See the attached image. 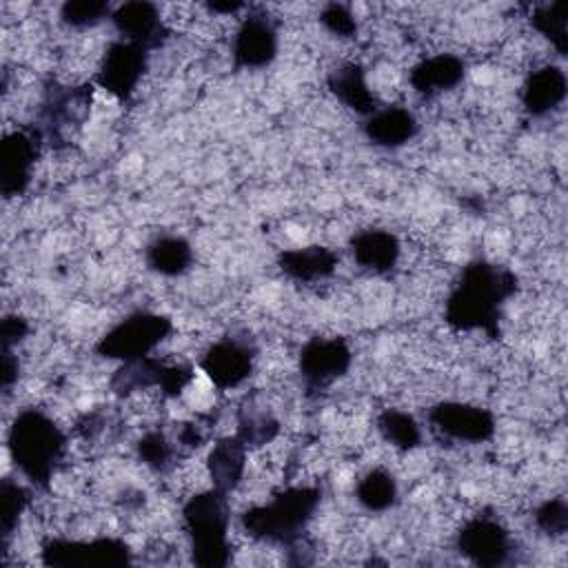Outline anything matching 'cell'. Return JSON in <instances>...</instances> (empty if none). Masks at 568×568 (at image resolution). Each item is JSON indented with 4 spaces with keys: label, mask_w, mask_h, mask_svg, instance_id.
I'll return each instance as SVG.
<instances>
[{
    "label": "cell",
    "mask_w": 568,
    "mask_h": 568,
    "mask_svg": "<svg viewBox=\"0 0 568 568\" xmlns=\"http://www.w3.org/2000/svg\"><path fill=\"white\" fill-rule=\"evenodd\" d=\"M320 22L324 24L326 31H331L337 38H355L357 33V20L355 13L351 11V7L342 4V2H328L322 7L320 11Z\"/></svg>",
    "instance_id": "cell-30"
},
{
    "label": "cell",
    "mask_w": 568,
    "mask_h": 568,
    "mask_svg": "<svg viewBox=\"0 0 568 568\" xmlns=\"http://www.w3.org/2000/svg\"><path fill=\"white\" fill-rule=\"evenodd\" d=\"M348 251L362 268L384 275L397 266L402 255V244L397 235L386 229H366L351 237Z\"/></svg>",
    "instance_id": "cell-18"
},
{
    "label": "cell",
    "mask_w": 568,
    "mask_h": 568,
    "mask_svg": "<svg viewBox=\"0 0 568 568\" xmlns=\"http://www.w3.org/2000/svg\"><path fill=\"white\" fill-rule=\"evenodd\" d=\"M320 499L322 490L317 486H288L266 504L246 508L240 521L246 535L257 541L291 546L313 519Z\"/></svg>",
    "instance_id": "cell-3"
},
{
    "label": "cell",
    "mask_w": 568,
    "mask_h": 568,
    "mask_svg": "<svg viewBox=\"0 0 568 568\" xmlns=\"http://www.w3.org/2000/svg\"><path fill=\"white\" fill-rule=\"evenodd\" d=\"M29 504V495L24 490V486H20L18 481L4 477L0 484V519H2V537L4 544L9 541V537L13 535V530L20 524V517L24 513Z\"/></svg>",
    "instance_id": "cell-27"
},
{
    "label": "cell",
    "mask_w": 568,
    "mask_h": 568,
    "mask_svg": "<svg viewBox=\"0 0 568 568\" xmlns=\"http://www.w3.org/2000/svg\"><path fill=\"white\" fill-rule=\"evenodd\" d=\"M40 557L47 566H122L131 561V546L120 537L49 539Z\"/></svg>",
    "instance_id": "cell-6"
},
{
    "label": "cell",
    "mask_w": 568,
    "mask_h": 568,
    "mask_svg": "<svg viewBox=\"0 0 568 568\" xmlns=\"http://www.w3.org/2000/svg\"><path fill=\"white\" fill-rule=\"evenodd\" d=\"M328 91L351 111L359 113V115H371L373 111H377V98L371 89V84L366 82V71L362 64L357 62H344L339 67H335L328 78H326Z\"/></svg>",
    "instance_id": "cell-21"
},
{
    "label": "cell",
    "mask_w": 568,
    "mask_h": 568,
    "mask_svg": "<svg viewBox=\"0 0 568 568\" xmlns=\"http://www.w3.org/2000/svg\"><path fill=\"white\" fill-rule=\"evenodd\" d=\"M397 481L386 468H371L355 486V499L368 513H384L397 501Z\"/></svg>",
    "instance_id": "cell-23"
},
{
    "label": "cell",
    "mask_w": 568,
    "mask_h": 568,
    "mask_svg": "<svg viewBox=\"0 0 568 568\" xmlns=\"http://www.w3.org/2000/svg\"><path fill=\"white\" fill-rule=\"evenodd\" d=\"M568 93V80L561 67L541 64L532 69L521 84V106L532 118H544L561 106Z\"/></svg>",
    "instance_id": "cell-15"
},
{
    "label": "cell",
    "mask_w": 568,
    "mask_h": 568,
    "mask_svg": "<svg viewBox=\"0 0 568 568\" xmlns=\"http://www.w3.org/2000/svg\"><path fill=\"white\" fill-rule=\"evenodd\" d=\"M419 131L417 118L404 106H379L364 120V135L382 149H399Z\"/></svg>",
    "instance_id": "cell-19"
},
{
    "label": "cell",
    "mask_w": 568,
    "mask_h": 568,
    "mask_svg": "<svg viewBox=\"0 0 568 568\" xmlns=\"http://www.w3.org/2000/svg\"><path fill=\"white\" fill-rule=\"evenodd\" d=\"M377 433L393 448L408 453L422 444V428L417 419L399 408H386L377 415Z\"/></svg>",
    "instance_id": "cell-24"
},
{
    "label": "cell",
    "mask_w": 568,
    "mask_h": 568,
    "mask_svg": "<svg viewBox=\"0 0 568 568\" xmlns=\"http://www.w3.org/2000/svg\"><path fill=\"white\" fill-rule=\"evenodd\" d=\"M182 521L195 564L226 566L231 561V513L226 493L211 486L191 495L182 506Z\"/></svg>",
    "instance_id": "cell-4"
},
{
    "label": "cell",
    "mask_w": 568,
    "mask_h": 568,
    "mask_svg": "<svg viewBox=\"0 0 568 568\" xmlns=\"http://www.w3.org/2000/svg\"><path fill=\"white\" fill-rule=\"evenodd\" d=\"M173 331L166 315L153 311H135L111 326L98 342L95 351L100 357L135 362L149 357Z\"/></svg>",
    "instance_id": "cell-5"
},
{
    "label": "cell",
    "mask_w": 568,
    "mask_h": 568,
    "mask_svg": "<svg viewBox=\"0 0 568 568\" xmlns=\"http://www.w3.org/2000/svg\"><path fill=\"white\" fill-rule=\"evenodd\" d=\"M7 450L16 470L36 488H49L67 453L64 430L40 408H22L7 433Z\"/></svg>",
    "instance_id": "cell-2"
},
{
    "label": "cell",
    "mask_w": 568,
    "mask_h": 568,
    "mask_svg": "<svg viewBox=\"0 0 568 568\" xmlns=\"http://www.w3.org/2000/svg\"><path fill=\"white\" fill-rule=\"evenodd\" d=\"M353 364V351L342 337H311L300 355L297 368L311 390H322L344 377Z\"/></svg>",
    "instance_id": "cell-8"
},
{
    "label": "cell",
    "mask_w": 568,
    "mask_h": 568,
    "mask_svg": "<svg viewBox=\"0 0 568 568\" xmlns=\"http://www.w3.org/2000/svg\"><path fill=\"white\" fill-rule=\"evenodd\" d=\"M428 422L444 437L466 444L488 442L497 430L495 415L468 402H439L428 410Z\"/></svg>",
    "instance_id": "cell-9"
},
{
    "label": "cell",
    "mask_w": 568,
    "mask_h": 568,
    "mask_svg": "<svg viewBox=\"0 0 568 568\" xmlns=\"http://www.w3.org/2000/svg\"><path fill=\"white\" fill-rule=\"evenodd\" d=\"M535 521H537L539 530H544L546 535H564L566 526H568V506H566L564 497L546 499L537 508Z\"/></svg>",
    "instance_id": "cell-31"
},
{
    "label": "cell",
    "mask_w": 568,
    "mask_h": 568,
    "mask_svg": "<svg viewBox=\"0 0 568 568\" xmlns=\"http://www.w3.org/2000/svg\"><path fill=\"white\" fill-rule=\"evenodd\" d=\"M146 64H149L146 49L126 40H115L104 49L100 58L95 82L115 100L126 102L131 100L138 84L142 82Z\"/></svg>",
    "instance_id": "cell-7"
},
{
    "label": "cell",
    "mask_w": 568,
    "mask_h": 568,
    "mask_svg": "<svg viewBox=\"0 0 568 568\" xmlns=\"http://www.w3.org/2000/svg\"><path fill=\"white\" fill-rule=\"evenodd\" d=\"M464 75H466V64L459 55H455V53H435V55H428V58L419 60L410 69L408 82H410V87L417 95L430 100V98L462 84Z\"/></svg>",
    "instance_id": "cell-16"
},
{
    "label": "cell",
    "mask_w": 568,
    "mask_h": 568,
    "mask_svg": "<svg viewBox=\"0 0 568 568\" xmlns=\"http://www.w3.org/2000/svg\"><path fill=\"white\" fill-rule=\"evenodd\" d=\"M337 253L322 244H308L297 248H284L277 255L280 271L300 284H315L328 280L337 271Z\"/></svg>",
    "instance_id": "cell-17"
},
{
    "label": "cell",
    "mask_w": 568,
    "mask_h": 568,
    "mask_svg": "<svg viewBox=\"0 0 568 568\" xmlns=\"http://www.w3.org/2000/svg\"><path fill=\"white\" fill-rule=\"evenodd\" d=\"M111 24L118 31L120 40L133 42L146 51L158 49L166 40V24L158 4L146 0H133L118 4L111 11Z\"/></svg>",
    "instance_id": "cell-13"
},
{
    "label": "cell",
    "mask_w": 568,
    "mask_h": 568,
    "mask_svg": "<svg viewBox=\"0 0 568 568\" xmlns=\"http://www.w3.org/2000/svg\"><path fill=\"white\" fill-rule=\"evenodd\" d=\"M280 433V422L266 410H244L240 417L237 437L248 446H264Z\"/></svg>",
    "instance_id": "cell-29"
},
{
    "label": "cell",
    "mask_w": 568,
    "mask_h": 568,
    "mask_svg": "<svg viewBox=\"0 0 568 568\" xmlns=\"http://www.w3.org/2000/svg\"><path fill=\"white\" fill-rule=\"evenodd\" d=\"M135 453H138V457L144 466H149L155 473H164L173 466L175 448H173V444L169 442V437L164 433L149 430L138 439Z\"/></svg>",
    "instance_id": "cell-28"
},
{
    "label": "cell",
    "mask_w": 568,
    "mask_h": 568,
    "mask_svg": "<svg viewBox=\"0 0 568 568\" xmlns=\"http://www.w3.org/2000/svg\"><path fill=\"white\" fill-rule=\"evenodd\" d=\"M277 49L280 38L275 22L262 11H248L233 36V64L237 69H264L275 60Z\"/></svg>",
    "instance_id": "cell-11"
},
{
    "label": "cell",
    "mask_w": 568,
    "mask_h": 568,
    "mask_svg": "<svg viewBox=\"0 0 568 568\" xmlns=\"http://www.w3.org/2000/svg\"><path fill=\"white\" fill-rule=\"evenodd\" d=\"M113 7L102 0H67L60 7V20L71 29H91L111 18Z\"/></svg>",
    "instance_id": "cell-26"
},
{
    "label": "cell",
    "mask_w": 568,
    "mask_h": 568,
    "mask_svg": "<svg viewBox=\"0 0 568 568\" xmlns=\"http://www.w3.org/2000/svg\"><path fill=\"white\" fill-rule=\"evenodd\" d=\"M246 453L248 446L237 435H226L217 439L206 457V475L211 479V486L226 495L235 490L246 470Z\"/></svg>",
    "instance_id": "cell-20"
},
{
    "label": "cell",
    "mask_w": 568,
    "mask_h": 568,
    "mask_svg": "<svg viewBox=\"0 0 568 568\" xmlns=\"http://www.w3.org/2000/svg\"><path fill=\"white\" fill-rule=\"evenodd\" d=\"M515 291L513 271L486 260L468 262L446 300V324L455 331H484L488 337H497L501 308Z\"/></svg>",
    "instance_id": "cell-1"
},
{
    "label": "cell",
    "mask_w": 568,
    "mask_h": 568,
    "mask_svg": "<svg viewBox=\"0 0 568 568\" xmlns=\"http://www.w3.org/2000/svg\"><path fill=\"white\" fill-rule=\"evenodd\" d=\"M253 348L237 337H224L213 342L200 357V368L209 382L220 388H237L253 373Z\"/></svg>",
    "instance_id": "cell-12"
},
{
    "label": "cell",
    "mask_w": 568,
    "mask_h": 568,
    "mask_svg": "<svg viewBox=\"0 0 568 568\" xmlns=\"http://www.w3.org/2000/svg\"><path fill=\"white\" fill-rule=\"evenodd\" d=\"M38 160V138L29 131H11L2 140L0 189L4 197L27 191Z\"/></svg>",
    "instance_id": "cell-14"
},
{
    "label": "cell",
    "mask_w": 568,
    "mask_h": 568,
    "mask_svg": "<svg viewBox=\"0 0 568 568\" xmlns=\"http://www.w3.org/2000/svg\"><path fill=\"white\" fill-rule=\"evenodd\" d=\"M568 2L557 0L550 4H539L530 13V24L537 33H541L559 55H566L568 51V36H566V22H568Z\"/></svg>",
    "instance_id": "cell-25"
},
{
    "label": "cell",
    "mask_w": 568,
    "mask_h": 568,
    "mask_svg": "<svg viewBox=\"0 0 568 568\" xmlns=\"http://www.w3.org/2000/svg\"><path fill=\"white\" fill-rule=\"evenodd\" d=\"M18 379V357L11 348H2V390L9 393Z\"/></svg>",
    "instance_id": "cell-33"
},
{
    "label": "cell",
    "mask_w": 568,
    "mask_h": 568,
    "mask_svg": "<svg viewBox=\"0 0 568 568\" xmlns=\"http://www.w3.org/2000/svg\"><path fill=\"white\" fill-rule=\"evenodd\" d=\"M206 9L211 13H220V16H235L237 11L244 9L242 2H209Z\"/></svg>",
    "instance_id": "cell-34"
},
{
    "label": "cell",
    "mask_w": 568,
    "mask_h": 568,
    "mask_svg": "<svg viewBox=\"0 0 568 568\" xmlns=\"http://www.w3.org/2000/svg\"><path fill=\"white\" fill-rule=\"evenodd\" d=\"M27 333H29V324H27L24 317H20V315H4L2 328H0L2 348H13L18 342L24 339Z\"/></svg>",
    "instance_id": "cell-32"
},
{
    "label": "cell",
    "mask_w": 568,
    "mask_h": 568,
    "mask_svg": "<svg viewBox=\"0 0 568 568\" xmlns=\"http://www.w3.org/2000/svg\"><path fill=\"white\" fill-rule=\"evenodd\" d=\"M146 266L164 277H178L193 264V246L182 235H160L146 246Z\"/></svg>",
    "instance_id": "cell-22"
},
{
    "label": "cell",
    "mask_w": 568,
    "mask_h": 568,
    "mask_svg": "<svg viewBox=\"0 0 568 568\" xmlns=\"http://www.w3.org/2000/svg\"><path fill=\"white\" fill-rule=\"evenodd\" d=\"M455 546L462 557H466L475 566H501L513 555L510 532L490 517H473L468 519L457 537Z\"/></svg>",
    "instance_id": "cell-10"
}]
</instances>
